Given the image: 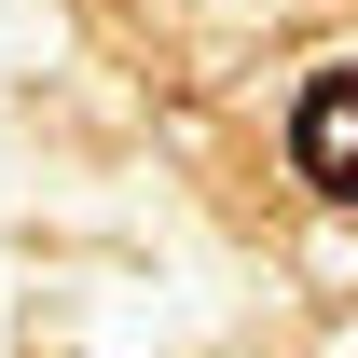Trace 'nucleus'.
<instances>
[{"label":"nucleus","instance_id":"1","mask_svg":"<svg viewBox=\"0 0 358 358\" xmlns=\"http://www.w3.org/2000/svg\"><path fill=\"white\" fill-rule=\"evenodd\" d=\"M289 166L331 193V207H358V69H317L303 110H289Z\"/></svg>","mask_w":358,"mask_h":358}]
</instances>
